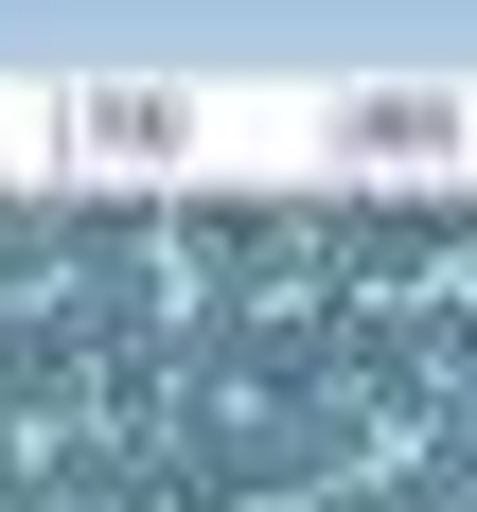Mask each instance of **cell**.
<instances>
[{
  "label": "cell",
  "mask_w": 477,
  "mask_h": 512,
  "mask_svg": "<svg viewBox=\"0 0 477 512\" xmlns=\"http://www.w3.org/2000/svg\"><path fill=\"white\" fill-rule=\"evenodd\" d=\"M71 142H89V159H177V142H195V106H177V89H89V106H71Z\"/></svg>",
  "instance_id": "obj_1"
},
{
  "label": "cell",
  "mask_w": 477,
  "mask_h": 512,
  "mask_svg": "<svg viewBox=\"0 0 477 512\" xmlns=\"http://www.w3.org/2000/svg\"><path fill=\"white\" fill-rule=\"evenodd\" d=\"M336 142H354V159H442V142H460V106H442V89H354V106H336Z\"/></svg>",
  "instance_id": "obj_2"
}]
</instances>
